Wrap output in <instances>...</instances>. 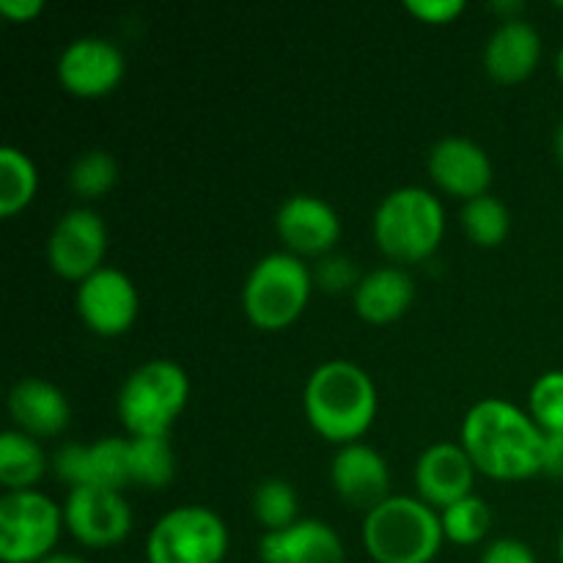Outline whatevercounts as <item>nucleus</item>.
I'll return each instance as SVG.
<instances>
[{"label":"nucleus","instance_id":"nucleus-30","mask_svg":"<svg viewBox=\"0 0 563 563\" xmlns=\"http://www.w3.org/2000/svg\"><path fill=\"white\" fill-rule=\"evenodd\" d=\"M405 9L429 25H445L465 11V0H407Z\"/></svg>","mask_w":563,"mask_h":563},{"label":"nucleus","instance_id":"nucleus-7","mask_svg":"<svg viewBox=\"0 0 563 563\" xmlns=\"http://www.w3.org/2000/svg\"><path fill=\"white\" fill-rule=\"evenodd\" d=\"M229 528L207 506L165 511L146 537V563H223Z\"/></svg>","mask_w":563,"mask_h":563},{"label":"nucleus","instance_id":"nucleus-1","mask_svg":"<svg viewBox=\"0 0 563 563\" xmlns=\"http://www.w3.org/2000/svg\"><path fill=\"white\" fill-rule=\"evenodd\" d=\"M544 440L528 412L504 399H482L462 421V449L478 473L498 482H522L544 467Z\"/></svg>","mask_w":563,"mask_h":563},{"label":"nucleus","instance_id":"nucleus-14","mask_svg":"<svg viewBox=\"0 0 563 563\" xmlns=\"http://www.w3.org/2000/svg\"><path fill=\"white\" fill-rule=\"evenodd\" d=\"M330 484L350 509L372 511L390 498V471L379 451L366 443L341 445L330 462Z\"/></svg>","mask_w":563,"mask_h":563},{"label":"nucleus","instance_id":"nucleus-28","mask_svg":"<svg viewBox=\"0 0 563 563\" xmlns=\"http://www.w3.org/2000/svg\"><path fill=\"white\" fill-rule=\"evenodd\" d=\"M115 179H119V165L102 148L80 154L69 170V187L80 198L104 196L108 190H113Z\"/></svg>","mask_w":563,"mask_h":563},{"label":"nucleus","instance_id":"nucleus-32","mask_svg":"<svg viewBox=\"0 0 563 563\" xmlns=\"http://www.w3.org/2000/svg\"><path fill=\"white\" fill-rule=\"evenodd\" d=\"M542 473L563 482V432L548 434L544 440V467Z\"/></svg>","mask_w":563,"mask_h":563},{"label":"nucleus","instance_id":"nucleus-22","mask_svg":"<svg viewBox=\"0 0 563 563\" xmlns=\"http://www.w3.org/2000/svg\"><path fill=\"white\" fill-rule=\"evenodd\" d=\"M44 473H47V454L36 438L20 429L0 434V484L5 493L36 489Z\"/></svg>","mask_w":563,"mask_h":563},{"label":"nucleus","instance_id":"nucleus-10","mask_svg":"<svg viewBox=\"0 0 563 563\" xmlns=\"http://www.w3.org/2000/svg\"><path fill=\"white\" fill-rule=\"evenodd\" d=\"M108 225L93 209H71L55 223L47 242V262L60 278L82 280L102 269Z\"/></svg>","mask_w":563,"mask_h":563},{"label":"nucleus","instance_id":"nucleus-20","mask_svg":"<svg viewBox=\"0 0 563 563\" xmlns=\"http://www.w3.org/2000/svg\"><path fill=\"white\" fill-rule=\"evenodd\" d=\"M542 58V36L526 20H504L484 47V66L498 82H520L533 75Z\"/></svg>","mask_w":563,"mask_h":563},{"label":"nucleus","instance_id":"nucleus-9","mask_svg":"<svg viewBox=\"0 0 563 563\" xmlns=\"http://www.w3.org/2000/svg\"><path fill=\"white\" fill-rule=\"evenodd\" d=\"M64 526L86 548L104 550L130 537L132 509L115 489L75 487L64 500Z\"/></svg>","mask_w":563,"mask_h":563},{"label":"nucleus","instance_id":"nucleus-37","mask_svg":"<svg viewBox=\"0 0 563 563\" xmlns=\"http://www.w3.org/2000/svg\"><path fill=\"white\" fill-rule=\"evenodd\" d=\"M555 69H559V77H561V82H563V47L559 49V55H555Z\"/></svg>","mask_w":563,"mask_h":563},{"label":"nucleus","instance_id":"nucleus-4","mask_svg":"<svg viewBox=\"0 0 563 563\" xmlns=\"http://www.w3.org/2000/svg\"><path fill=\"white\" fill-rule=\"evenodd\" d=\"M374 240L396 264H416L432 256L445 234V209L423 187H399L374 212Z\"/></svg>","mask_w":563,"mask_h":563},{"label":"nucleus","instance_id":"nucleus-27","mask_svg":"<svg viewBox=\"0 0 563 563\" xmlns=\"http://www.w3.org/2000/svg\"><path fill=\"white\" fill-rule=\"evenodd\" d=\"M440 522H443V533L449 542L471 548L487 537L493 515H489L487 500H482L478 495H467V498L456 500L449 509L440 511Z\"/></svg>","mask_w":563,"mask_h":563},{"label":"nucleus","instance_id":"nucleus-17","mask_svg":"<svg viewBox=\"0 0 563 563\" xmlns=\"http://www.w3.org/2000/svg\"><path fill=\"white\" fill-rule=\"evenodd\" d=\"M429 176L440 190L471 201L489 190L493 163L489 154L471 137H443L429 152Z\"/></svg>","mask_w":563,"mask_h":563},{"label":"nucleus","instance_id":"nucleus-3","mask_svg":"<svg viewBox=\"0 0 563 563\" xmlns=\"http://www.w3.org/2000/svg\"><path fill=\"white\" fill-rule=\"evenodd\" d=\"M443 542L440 511L410 495H390L363 520V548L374 563H432Z\"/></svg>","mask_w":563,"mask_h":563},{"label":"nucleus","instance_id":"nucleus-19","mask_svg":"<svg viewBox=\"0 0 563 563\" xmlns=\"http://www.w3.org/2000/svg\"><path fill=\"white\" fill-rule=\"evenodd\" d=\"M9 412L16 429L36 440L64 432L71 416L64 390L38 377H25L11 388Z\"/></svg>","mask_w":563,"mask_h":563},{"label":"nucleus","instance_id":"nucleus-11","mask_svg":"<svg viewBox=\"0 0 563 563\" xmlns=\"http://www.w3.org/2000/svg\"><path fill=\"white\" fill-rule=\"evenodd\" d=\"M77 313L97 335L126 333L137 319V289L126 273L102 267L77 284Z\"/></svg>","mask_w":563,"mask_h":563},{"label":"nucleus","instance_id":"nucleus-2","mask_svg":"<svg viewBox=\"0 0 563 563\" xmlns=\"http://www.w3.org/2000/svg\"><path fill=\"white\" fill-rule=\"evenodd\" d=\"M302 407L319 438L350 445L372 429L377 416V388L355 363L328 361L308 377Z\"/></svg>","mask_w":563,"mask_h":563},{"label":"nucleus","instance_id":"nucleus-8","mask_svg":"<svg viewBox=\"0 0 563 563\" xmlns=\"http://www.w3.org/2000/svg\"><path fill=\"white\" fill-rule=\"evenodd\" d=\"M64 528V506L38 489L0 498V561L38 563L53 555Z\"/></svg>","mask_w":563,"mask_h":563},{"label":"nucleus","instance_id":"nucleus-21","mask_svg":"<svg viewBox=\"0 0 563 563\" xmlns=\"http://www.w3.org/2000/svg\"><path fill=\"white\" fill-rule=\"evenodd\" d=\"M357 317L372 324H388L405 317L416 300V284L401 267H377L355 284Z\"/></svg>","mask_w":563,"mask_h":563},{"label":"nucleus","instance_id":"nucleus-16","mask_svg":"<svg viewBox=\"0 0 563 563\" xmlns=\"http://www.w3.org/2000/svg\"><path fill=\"white\" fill-rule=\"evenodd\" d=\"M473 482H476V465L462 449V443H434L418 456V498L432 509L443 511L456 500L473 495Z\"/></svg>","mask_w":563,"mask_h":563},{"label":"nucleus","instance_id":"nucleus-24","mask_svg":"<svg viewBox=\"0 0 563 563\" xmlns=\"http://www.w3.org/2000/svg\"><path fill=\"white\" fill-rule=\"evenodd\" d=\"M38 187L36 165L25 152L14 146L0 148V214L22 212L33 201Z\"/></svg>","mask_w":563,"mask_h":563},{"label":"nucleus","instance_id":"nucleus-34","mask_svg":"<svg viewBox=\"0 0 563 563\" xmlns=\"http://www.w3.org/2000/svg\"><path fill=\"white\" fill-rule=\"evenodd\" d=\"M322 280L328 284V289H341V286L350 284V269H346V262L341 258H333V262L322 264Z\"/></svg>","mask_w":563,"mask_h":563},{"label":"nucleus","instance_id":"nucleus-15","mask_svg":"<svg viewBox=\"0 0 563 563\" xmlns=\"http://www.w3.org/2000/svg\"><path fill=\"white\" fill-rule=\"evenodd\" d=\"M275 229L295 256H322L341 236V220L324 198L297 192L280 203Z\"/></svg>","mask_w":563,"mask_h":563},{"label":"nucleus","instance_id":"nucleus-18","mask_svg":"<svg viewBox=\"0 0 563 563\" xmlns=\"http://www.w3.org/2000/svg\"><path fill=\"white\" fill-rule=\"evenodd\" d=\"M262 563H346L339 533L322 520H297L286 531L258 539Z\"/></svg>","mask_w":563,"mask_h":563},{"label":"nucleus","instance_id":"nucleus-13","mask_svg":"<svg viewBox=\"0 0 563 563\" xmlns=\"http://www.w3.org/2000/svg\"><path fill=\"white\" fill-rule=\"evenodd\" d=\"M58 82L64 91L82 99H97L113 91L124 77V55L113 42L99 36H82L66 44L60 53Z\"/></svg>","mask_w":563,"mask_h":563},{"label":"nucleus","instance_id":"nucleus-6","mask_svg":"<svg viewBox=\"0 0 563 563\" xmlns=\"http://www.w3.org/2000/svg\"><path fill=\"white\" fill-rule=\"evenodd\" d=\"M311 273L295 253H269L242 286V308L262 330H284L306 311L311 297Z\"/></svg>","mask_w":563,"mask_h":563},{"label":"nucleus","instance_id":"nucleus-39","mask_svg":"<svg viewBox=\"0 0 563 563\" xmlns=\"http://www.w3.org/2000/svg\"><path fill=\"white\" fill-rule=\"evenodd\" d=\"M559 9H563V3H559Z\"/></svg>","mask_w":563,"mask_h":563},{"label":"nucleus","instance_id":"nucleus-38","mask_svg":"<svg viewBox=\"0 0 563 563\" xmlns=\"http://www.w3.org/2000/svg\"><path fill=\"white\" fill-rule=\"evenodd\" d=\"M559 559L563 563V528H561V537H559Z\"/></svg>","mask_w":563,"mask_h":563},{"label":"nucleus","instance_id":"nucleus-12","mask_svg":"<svg viewBox=\"0 0 563 563\" xmlns=\"http://www.w3.org/2000/svg\"><path fill=\"white\" fill-rule=\"evenodd\" d=\"M55 476L69 489L102 487L124 493L132 484L130 476V440L99 438L91 445H60L53 456Z\"/></svg>","mask_w":563,"mask_h":563},{"label":"nucleus","instance_id":"nucleus-25","mask_svg":"<svg viewBox=\"0 0 563 563\" xmlns=\"http://www.w3.org/2000/svg\"><path fill=\"white\" fill-rule=\"evenodd\" d=\"M462 225H465V234L476 245L498 247L509 236L511 214L500 198L484 192V196L465 201V207H462Z\"/></svg>","mask_w":563,"mask_h":563},{"label":"nucleus","instance_id":"nucleus-5","mask_svg":"<svg viewBox=\"0 0 563 563\" xmlns=\"http://www.w3.org/2000/svg\"><path fill=\"white\" fill-rule=\"evenodd\" d=\"M190 396V379L174 361H148L124 379L119 418L130 438H168Z\"/></svg>","mask_w":563,"mask_h":563},{"label":"nucleus","instance_id":"nucleus-33","mask_svg":"<svg viewBox=\"0 0 563 563\" xmlns=\"http://www.w3.org/2000/svg\"><path fill=\"white\" fill-rule=\"evenodd\" d=\"M44 11L42 0H0V14L14 22H27Z\"/></svg>","mask_w":563,"mask_h":563},{"label":"nucleus","instance_id":"nucleus-36","mask_svg":"<svg viewBox=\"0 0 563 563\" xmlns=\"http://www.w3.org/2000/svg\"><path fill=\"white\" fill-rule=\"evenodd\" d=\"M555 154H559V159H561V165H563V119H561V124H559V132H555Z\"/></svg>","mask_w":563,"mask_h":563},{"label":"nucleus","instance_id":"nucleus-26","mask_svg":"<svg viewBox=\"0 0 563 563\" xmlns=\"http://www.w3.org/2000/svg\"><path fill=\"white\" fill-rule=\"evenodd\" d=\"M297 493L284 478H264L253 493V517L264 533L286 531L297 522Z\"/></svg>","mask_w":563,"mask_h":563},{"label":"nucleus","instance_id":"nucleus-35","mask_svg":"<svg viewBox=\"0 0 563 563\" xmlns=\"http://www.w3.org/2000/svg\"><path fill=\"white\" fill-rule=\"evenodd\" d=\"M38 563H88L86 559H80V555H69V553H53L49 559L38 561Z\"/></svg>","mask_w":563,"mask_h":563},{"label":"nucleus","instance_id":"nucleus-31","mask_svg":"<svg viewBox=\"0 0 563 563\" xmlns=\"http://www.w3.org/2000/svg\"><path fill=\"white\" fill-rule=\"evenodd\" d=\"M478 563H537V555L520 539H495L487 544Z\"/></svg>","mask_w":563,"mask_h":563},{"label":"nucleus","instance_id":"nucleus-23","mask_svg":"<svg viewBox=\"0 0 563 563\" xmlns=\"http://www.w3.org/2000/svg\"><path fill=\"white\" fill-rule=\"evenodd\" d=\"M130 476L135 487H168L176 476V454L168 438H130Z\"/></svg>","mask_w":563,"mask_h":563},{"label":"nucleus","instance_id":"nucleus-29","mask_svg":"<svg viewBox=\"0 0 563 563\" xmlns=\"http://www.w3.org/2000/svg\"><path fill=\"white\" fill-rule=\"evenodd\" d=\"M528 410L544 434L563 432V372H544L531 385Z\"/></svg>","mask_w":563,"mask_h":563}]
</instances>
